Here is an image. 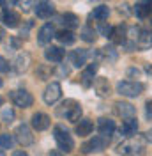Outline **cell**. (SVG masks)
<instances>
[{
	"label": "cell",
	"instance_id": "obj_11",
	"mask_svg": "<svg viewBox=\"0 0 152 156\" xmlns=\"http://www.w3.org/2000/svg\"><path fill=\"white\" fill-rule=\"evenodd\" d=\"M97 68H99V66H97L95 62H92V64H88V68L81 73L80 80H81V85H83L85 89L94 85V75H95V71H97Z\"/></svg>",
	"mask_w": 152,
	"mask_h": 156
},
{
	"label": "cell",
	"instance_id": "obj_37",
	"mask_svg": "<svg viewBox=\"0 0 152 156\" xmlns=\"http://www.w3.org/2000/svg\"><path fill=\"white\" fill-rule=\"evenodd\" d=\"M50 156H64V154H62V151H57V149H55V151L50 153Z\"/></svg>",
	"mask_w": 152,
	"mask_h": 156
},
{
	"label": "cell",
	"instance_id": "obj_42",
	"mask_svg": "<svg viewBox=\"0 0 152 156\" xmlns=\"http://www.w3.org/2000/svg\"><path fill=\"white\" fill-rule=\"evenodd\" d=\"M0 105H2V98H0Z\"/></svg>",
	"mask_w": 152,
	"mask_h": 156
},
{
	"label": "cell",
	"instance_id": "obj_13",
	"mask_svg": "<svg viewBox=\"0 0 152 156\" xmlns=\"http://www.w3.org/2000/svg\"><path fill=\"white\" fill-rule=\"evenodd\" d=\"M44 58L48 62H62L64 58V50L58 48V46H48L44 50Z\"/></svg>",
	"mask_w": 152,
	"mask_h": 156
},
{
	"label": "cell",
	"instance_id": "obj_15",
	"mask_svg": "<svg viewBox=\"0 0 152 156\" xmlns=\"http://www.w3.org/2000/svg\"><path fill=\"white\" fill-rule=\"evenodd\" d=\"M115 107H117V114H119L120 117H126V119L134 117V114H136V108H134L131 103H126V101L115 103Z\"/></svg>",
	"mask_w": 152,
	"mask_h": 156
},
{
	"label": "cell",
	"instance_id": "obj_34",
	"mask_svg": "<svg viewBox=\"0 0 152 156\" xmlns=\"http://www.w3.org/2000/svg\"><path fill=\"white\" fill-rule=\"evenodd\" d=\"M18 2H19V0H4V5H5L7 9H11V7H14Z\"/></svg>",
	"mask_w": 152,
	"mask_h": 156
},
{
	"label": "cell",
	"instance_id": "obj_29",
	"mask_svg": "<svg viewBox=\"0 0 152 156\" xmlns=\"http://www.w3.org/2000/svg\"><path fill=\"white\" fill-rule=\"evenodd\" d=\"M0 121L5 122V124H11V122L14 121V110L11 107H4L2 112H0Z\"/></svg>",
	"mask_w": 152,
	"mask_h": 156
},
{
	"label": "cell",
	"instance_id": "obj_12",
	"mask_svg": "<svg viewBox=\"0 0 152 156\" xmlns=\"http://www.w3.org/2000/svg\"><path fill=\"white\" fill-rule=\"evenodd\" d=\"M32 128L34 129H37V131H44L50 128V117L46 114H43V112H37V114H34L32 115Z\"/></svg>",
	"mask_w": 152,
	"mask_h": 156
},
{
	"label": "cell",
	"instance_id": "obj_23",
	"mask_svg": "<svg viewBox=\"0 0 152 156\" xmlns=\"http://www.w3.org/2000/svg\"><path fill=\"white\" fill-rule=\"evenodd\" d=\"M126 36H127V30L124 25H117L113 27V32H112V41H113L115 44H124L126 43Z\"/></svg>",
	"mask_w": 152,
	"mask_h": 156
},
{
	"label": "cell",
	"instance_id": "obj_20",
	"mask_svg": "<svg viewBox=\"0 0 152 156\" xmlns=\"http://www.w3.org/2000/svg\"><path fill=\"white\" fill-rule=\"evenodd\" d=\"M87 58H88V51L87 50H74L73 53H71V64L76 66V68H80V66H83L87 62Z\"/></svg>",
	"mask_w": 152,
	"mask_h": 156
},
{
	"label": "cell",
	"instance_id": "obj_17",
	"mask_svg": "<svg viewBox=\"0 0 152 156\" xmlns=\"http://www.w3.org/2000/svg\"><path fill=\"white\" fill-rule=\"evenodd\" d=\"M97 129H99V135L110 136L115 131V121L103 117V119H99V122H97Z\"/></svg>",
	"mask_w": 152,
	"mask_h": 156
},
{
	"label": "cell",
	"instance_id": "obj_6",
	"mask_svg": "<svg viewBox=\"0 0 152 156\" xmlns=\"http://www.w3.org/2000/svg\"><path fill=\"white\" fill-rule=\"evenodd\" d=\"M60 96H62V87H60V83H57V82H51L44 89V92H43V99H44L46 105L57 103L58 99H60Z\"/></svg>",
	"mask_w": 152,
	"mask_h": 156
},
{
	"label": "cell",
	"instance_id": "obj_3",
	"mask_svg": "<svg viewBox=\"0 0 152 156\" xmlns=\"http://www.w3.org/2000/svg\"><path fill=\"white\" fill-rule=\"evenodd\" d=\"M117 92L120 96H126V98H136L143 92V83L124 80V82H119L117 83Z\"/></svg>",
	"mask_w": 152,
	"mask_h": 156
},
{
	"label": "cell",
	"instance_id": "obj_8",
	"mask_svg": "<svg viewBox=\"0 0 152 156\" xmlns=\"http://www.w3.org/2000/svg\"><path fill=\"white\" fill-rule=\"evenodd\" d=\"M14 136H16V140L21 146H30L34 142V135H32V131H30V128L27 124H19L16 128V131H14Z\"/></svg>",
	"mask_w": 152,
	"mask_h": 156
},
{
	"label": "cell",
	"instance_id": "obj_35",
	"mask_svg": "<svg viewBox=\"0 0 152 156\" xmlns=\"http://www.w3.org/2000/svg\"><path fill=\"white\" fill-rule=\"evenodd\" d=\"M145 107H147V112L152 115V99H149V101H147V105H145Z\"/></svg>",
	"mask_w": 152,
	"mask_h": 156
},
{
	"label": "cell",
	"instance_id": "obj_31",
	"mask_svg": "<svg viewBox=\"0 0 152 156\" xmlns=\"http://www.w3.org/2000/svg\"><path fill=\"white\" fill-rule=\"evenodd\" d=\"M101 55L108 60H117V51L113 50V46H105V48H101Z\"/></svg>",
	"mask_w": 152,
	"mask_h": 156
},
{
	"label": "cell",
	"instance_id": "obj_4",
	"mask_svg": "<svg viewBox=\"0 0 152 156\" xmlns=\"http://www.w3.org/2000/svg\"><path fill=\"white\" fill-rule=\"evenodd\" d=\"M108 144H110V138L105 135H99V136H94L92 140L85 142L81 146V151L83 153H101L108 147Z\"/></svg>",
	"mask_w": 152,
	"mask_h": 156
},
{
	"label": "cell",
	"instance_id": "obj_5",
	"mask_svg": "<svg viewBox=\"0 0 152 156\" xmlns=\"http://www.w3.org/2000/svg\"><path fill=\"white\" fill-rule=\"evenodd\" d=\"M11 99H12V103L19 108H29V107H32V103H34L32 94H30L29 90H25V89L12 90V92H11Z\"/></svg>",
	"mask_w": 152,
	"mask_h": 156
},
{
	"label": "cell",
	"instance_id": "obj_9",
	"mask_svg": "<svg viewBox=\"0 0 152 156\" xmlns=\"http://www.w3.org/2000/svg\"><path fill=\"white\" fill-rule=\"evenodd\" d=\"M53 12H55V5H53L51 0H41L37 5H36V14H37V18L46 20V18H50Z\"/></svg>",
	"mask_w": 152,
	"mask_h": 156
},
{
	"label": "cell",
	"instance_id": "obj_16",
	"mask_svg": "<svg viewBox=\"0 0 152 156\" xmlns=\"http://www.w3.org/2000/svg\"><path fill=\"white\" fill-rule=\"evenodd\" d=\"M2 21H4L5 27H9V29H16V27L19 25V14L18 12H14V11L7 9L4 14H2Z\"/></svg>",
	"mask_w": 152,
	"mask_h": 156
},
{
	"label": "cell",
	"instance_id": "obj_43",
	"mask_svg": "<svg viewBox=\"0 0 152 156\" xmlns=\"http://www.w3.org/2000/svg\"><path fill=\"white\" fill-rule=\"evenodd\" d=\"M150 21H152V16H150Z\"/></svg>",
	"mask_w": 152,
	"mask_h": 156
},
{
	"label": "cell",
	"instance_id": "obj_38",
	"mask_svg": "<svg viewBox=\"0 0 152 156\" xmlns=\"http://www.w3.org/2000/svg\"><path fill=\"white\" fill-rule=\"evenodd\" d=\"M147 140L152 144V129H149V131H147Z\"/></svg>",
	"mask_w": 152,
	"mask_h": 156
},
{
	"label": "cell",
	"instance_id": "obj_7",
	"mask_svg": "<svg viewBox=\"0 0 152 156\" xmlns=\"http://www.w3.org/2000/svg\"><path fill=\"white\" fill-rule=\"evenodd\" d=\"M117 151H119L122 156H143L145 154L143 146H140V144H133V142H124V144H120Z\"/></svg>",
	"mask_w": 152,
	"mask_h": 156
},
{
	"label": "cell",
	"instance_id": "obj_24",
	"mask_svg": "<svg viewBox=\"0 0 152 156\" xmlns=\"http://www.w3.org/2000/svg\"><path fill=\"white\" fill-rule=\"evenodd\" d=\"M110 16V9L106 5H97L92 12H90V20H95V21H105Z\"/></svg>",
	"mask_w": 152,
	"mask_h": 156
},
{
	"label": "cell",
	"instance_id": "obj_1",
	"mask_svg": "<svg viewBox=\"0 0 152 156\" xmlns=\"http://www.w3.org/2000/svg\"><path fill=\"white\" fill-rule=\"evenodd\" d=\"M83 114V110H81V105L74 101V99H66L64 103H62V107L58 108V115L60 117H66L67 121H71V122H78L80 121V117Z\"/></svg>",
	"mask_w": 152,
	"mask_h": 156
},
{
	"label": "cell",
	"instance_id": "obj_14",
	"mask_svg": "<svg viewBox=\"0 0 152 156\" xmlns=\"http://www.w3.org/2000/svg\"><path fill=\"white\" fill-rule=\"evenodd\" d=\"M136 131H138V122H136V119H134V117H129L127 121H124L122 128H120V135H124V136H134V135H136Z\"/></svg>",
	"mask_w": 152,
	"mask_h": 156
},
{
	"label": "cell",
	"instance_id": "obj_32",
	"mask_svg": "<svg viewBox=\"0 0 152 156\" xmlns=\"http://www.w3.org/2000/svg\"><path fill=\"white\" fill-rule=\"evenodd\" d=\"M99 32H101L105 37H110L112 32H113V27H110V25H106L105 21H101V29H99Z\"/></svg>",
	"mask_w": 152,
	"mask_h": 156
},
{
	"label": "cell",
	"instance_id": "obj_19",
	"mask_svg": "<svg viewBox=\"0 0 152 156\" xmlns=\"http://www.w3.org/2000/svg\"><path fill=\"white\" fill-rule=\"evenodd\" d=\"M94 89H95V94L101 98H105L110 94V83L106 78H95L94 80Z\"/></svg>",
	"mask_w": 152,
	"mask_h": 156
},
{
	"label": "cell",
	"instance_id": "obj_25",
	"mask_svg": "<svg viewBox=\"0 0 152 156\" xmlns=\"http://www.w3.org/2000/svg\"><path fill=\"white\" fill-rule=\"evenodd\" d=\"M62 21H64L66 29H69V30L80 27V18H78L76 14H73V12H66V14L62 16Z\"/></svg>",
	"mask_w": 152,
	"mask_h": 156
},
{
	"label": "cell",
	"instance_id": "obj_26",
	"mask_svg": "<svg viewBox=\"0 0 152 156\" xmlns=\"http://www.w3.org/2000/svg\"><path fill=\"white\" fill-rule=\"evenodd\" d=\"M55 37L62 43V44H73L76 41V37H74V34L71 32V30L67 29V30H60V32H57V36Z\"/></svg>",
	"mask_w": 152,
	"mask_h": 156
},
{
	"label": "cell",
	"instance_id": "obj_28",
	"mask_svg": "<svg viewBox=\"0 0 152 156\" xmlns=\"http://www.w3.org/2000/svg\"><path fill=\"white\" fill-rule=\"evenodd\" d=\"M80 37L83 39L85 43H94L95 37H97V32H95L92 27H83V29H81V34H80Z\"/></svg>",
	"mask_w": 152,
	"mask_h": 156
},
{
	"label": "cell",
	"instance_id": "obj_2",
	"mask_svg": "<svg viewBox=\"0 0 152 156\" xmlns=\"http://www.w3.org/2000/svg\"><path fill=\"white\" fill-rule=\"evenodd\" d=\"M53 136H55V142H57V146L60 151L69 153V151L74 149V140H73V136L69 135V131L64 126L57 124V126L53 128Z\"/></svg>",
	"mask_w": 152,
	"mask_h": 156
},
{
	"label": "cell",
	"instance_id": "obj_30",
	"mask_svg": "<svg viewBox=\"0 0 152 156\" xmlns=\"http://www.w3.org/2000/svg\"><path fill=\"white\" fill-rule=\"evenodd\" d=\"M12 144H14V138H12V135H9V133L0 135V147H2V149H11V147H12Z\"/></svg>",
	"mask_w": 152,
	"mask_h": 156
},
{
	"label": "cell",
	"instance_id": "obj_21",
	"mask_svg": "<svg viewBox=\"0 0 152 156\" xmlns=\"http://www.w3.org/2000/svg\"><path fill=\"white\" fill-rule=\"evenodd\" d=\"M138 48L140 50H150L152 48V32L150 30H140V36H138Z\"/></svg>",
	"mask_w": 152,
	"mask_h": 156
},
{
	"label": "cell",
	"instance_id": "obj_33",
	"mask_svg": "<svg viewBox=\"0 0 152 156\" xmlns=\"http://www.w3.org/2000/svg\"><path fill=\"white\" fill-rule=\"evenodd\" d=\"M9 68H11L9 62H7L4 57H0V73H7V71H9Z\"/></svg>",
	"mask_w": 152,
	"mask_h": 156
},
{
	"label": "cell",
	"instance_id": "obj_41",
	"mask_svg": "<svg viewBox=\"0 0 152 156\" xmlns=\"http://www.w3.org/2000/svg\"><path fill=\"white\" fill-rule=\"evenodd\" d=\"M0 41H2V32H0Z\"/></svg>",
	"mask_w": 152,
	"mask_h": 156
},
{
	"label": "cell",
	"instance_id": "obj_36",
	"mask_svg": "<svg viewBox=\"0 0 152 156\" xmlns=\"http://www.w3.org/2000/svg\"><path fill=\"white\" fill-rule=\"evenodd\" d=\"M12 156H29V154H27L25 151H14V153H12Z\"/></svg>",
	"mask_w": 152,
	"mask_h": 156
},
{
	"label": "cell",
	"instance_id": "obj_10",
	"mask_svg": "<svg viewBox=\"0 0 152 156\" xmlns=\"http://www.w3.org/2000/svg\"><path fill=\"white\" fill-rule=\"evenodd\" d=\"M57 36V32H55V27L51 25V23H46V25H43L41 29H39V34H37V41L41 44H48L51 39Z\"/></svg>",
	"mask_w": 152,
	"mask_h": 156
},
{
	"label": "cell",
	"instance_id": "obj_27",
	"mask_svg": "<svg viewBox=\"0 0 152 156\" xmlns=\"http://www.w3.org/2000/svg\"><path fill=\"white\" fill-rule=\"evenodd\" d=\"M29 62H30V57L27 55V53H19L18 57H16L14 68H16V71H18V73H21V71H25V69L29 68Z\"/></svg>",
	"mask_w": 152,
	"mask_h": 156
},
{
	"label": "cell",
	"instance_id": "obj_40",
	"mask_svg": "<svg viewBox=\"0 0 152 156\" xmlns=\"http://www.w3.org/2000/svg\"><path fill=\"white\" fill-rule=\"evenodd\" d=\"M0 87H2V78H0Z\"/></svg>",
	"mask_w": 152,
	"mask_h": 156
},
{
	"label": "cell",
	"instance_id": "obj_22",
	"mask_svg": "<svg viewBox=\"0 0 152 156\" xmlns=\"http://www.w3.org/2000/svg\"><path fill=\"white\" fill-rule=\"evenodd\" d=\"M92 129H94V122L90 121V119H81L78 124H76V133L80 136H87L92 133Z\"/></svg>",
	"mask_w": 152,
	"mask_h": 156
},
{
	"label": "cell",
	"instance_id": "obj_18",
	"mask_svg": "<svg viewBox=\"0 0 152 156\" xmlns=\"http://www.w3.org/2000/svg\"><path fill=\"white\" fill-rule=\"evenodd\" d=\"M152 12V0H143V2H138L134 5V14L138 18H145Z\"/></svg>",
	"mask_w": 152,
	"mask_h": 156
},
{
	"label": "cell",
	"instance_id": "obj_39",
	"mask_svg": "<svg viewBox=\"0 0 152 156\" xmlns=\"http://www.w3.org/2000/svg\"><path fill=\"white\" fill-rule=\"evenodd\" d=\"M0 156H5V153H4V151H2V147H0Z\"/></svg>",
	"mask_w": 152,
	"mask_h": 156
}]
</instances>
